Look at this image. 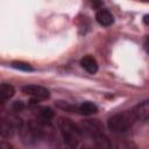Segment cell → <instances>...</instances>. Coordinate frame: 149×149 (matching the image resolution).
Segmentation results:
<instances>
[{
  "label": "cell",
  "mask_w": 149,
  "mask_h": 149,
  "mask_svg": "<svg viewBox=\"0 0 149 149\" xmlns=\"http://www.w3.org/2000/svg\"><path fill=\"white\" fill-rule=\"evenodd\" d=\"M57 125L61 130L59 149H76L79 137L81 136L78 125H74L70 119L66 118H59Z\"/></svg>",
  "instance_id": "obj_1"
},
{
  "label": "cell",
  "mask_w": 149,
  "mask_h": 149,
  "mask_svg": "<svg viewBox=\"0 0 149 149\" xmlns=\"http://www.w3.org/2000/svg\"><path fill=\"white\" fill-rule=\"evenodd\" d=\"M134 120L135 118L132 112H122L109 118L107 126L113 133H125L132 127Z\"/></svg>",
  "instance_id": "obj_2"
},
{
  "label": "cell",
  "mask_w": 149,
  "mask_h": 149,
  "mask_svg": "<svg viewBox=\"0 0 149 149\" xmlns=\"http://www.w3.org/2000/svg\"><path fill=\"white\" fill-rule=\"evenodd\" d=\"M21 90L23 93H26L37 100H44L50 97L49 90L41 85H26V86H22Z\"/></svg>",
  "instance_id": "obj_3"
},
{
  "label": "cell",
  "mask_w": 149,
  "mask_h": 149,
  "mask_svg": "<svg viewBox=\"0 0 149 149\" xmlns=\"http://www.w3.org/2000/svg\"><path fill=\"white\" fill-rule=\"evenodd\" d=\"M78 127H79L81 134L85 133V134H90L91 136H93L97 133L102 132V126L98 120H85Z\"/></svg>",
  "instance_id": "obj_4"
},
{
  "label": "cell",
  "mask_w": 149,
  "mask_h": 149,
  "mask_svg": "<svg viewBox=\"0 0 149 149\" xmlns=\"http://www.w3.org/2000/svg\"><path fill=\"white\" fill-rule=\"evenodd\" d=\"M95 19H97L98 23L104 26V27L111 26L114 21V17H113L112 13L106 8H99L95 13Z\"/></svg>",
  "instance_id": "obj_5"
},
{
  "label": "cell",
  "mask_w": 149,
  "mask_h": 149,
  "mask_svg": "<svg viewBox=\"0 0 149 149\" xmlns=\"http://www.w3.org/2000/svg\"><path fill=\"white\" fill-rule=\"evenodd\" d=\"M132 114L134 115L135 119L137 120H141V121H147L148 118H149V102L146 100V101H142L141 104H139L134 111L132 112Z\"/></svg>",
  "instance_id": "obj_6"
},
{
  "label": "cell",
  "mask_w": 149,
  "mask_h": 149,
  "mask_svg": "<svg viewBox=\"0 0 149 149\" xmlns=\"http://www.w3.org/2000/svg\"><path fill=\"white\" fill-rule=\"evenodd\" d=\"M80 65L83 66V69L85 71H87L88 73H95L98 71V63L95 61L94 57H92L91 55L84 56L80 59Z\"/></svg>",
  "instance_id": "obj_7"
},
{
  "label": "cell",
  "mask_w": 149,
  "mask_h": 149,
  "mask_svg": "<svg viewBox=\"0 0 149 149\" xmlns=\"http://www.w3.org/2000/svg\"><path fill=\"white\" fill-rule=\"evenodd\" d=\"M92 137H93V142L98 149H112V144H111L109 139L102 132L94 134Z\"/></svg>",
  "instance_id": "obj_8"
},
{
  "label": "cell",
  "mask_w": 149,
  "mask_h": 149,
  "mask_svg": "<svg viewBox=\"0 0 149 149\" xmlns=\"http://www.w3.org/2000/svg\"><path fill=\"white\" fill-rule=\"evenodd\" d=\"M76 112L83 115H92L98 112V107L91 101H85V102H81L79 106H77Z\"/></svg>",
  "instance_id": "obj_9"
},
{
  "label": "cell",
  "mask_w": 149,
  "mask_h": 149,
  "mask_svg": "<svg viewBox=\"0 0 149 149\" xmlns=\"http://www.w3.org/2000/svg\"><path fill=\"white\" fill-rule=\"evenodd\" d=\"M35 114L38 116L40 120H43V121H49L55 115L54 111L50 107H47V106H38V107H36L35 108Z\"/></svg>",
  "instance_id": "obj_10"
},
{
  "label": "cell",
  "mask_w": 149,
  "mask_h": 149,
  "mask_svg": "<svg viewBox=\"0 0 149 149\" xmlns=\"http://www.w3.org/2000/svg\"><path fill=\"white\" fill-rule=\"evenodd\" d=\"M14 93H15V90L10 84H7V83L0 84V100L1 101H6L10 99L14 95Z\"/></svg>",
  "instance_id": "obj_11"
},
{
  "label": "cell",
  "mask_w": 149,
  "mask_h": 149,
  "mask_svg": "<svg viewBox=\"0 0 149 149\" xmlns=\"http://www.w3.org/2000/svg\"><path fill=\"white\" fill-rule=\"evenodd\" d=\"M12 66L14 69H17V70H21V71H33L34 70L30 64H28L26 62H21V61H14L12 63Z\"/></svg>",
  "instance_id": "obj_12"
},
{
  "label": "cell",
  "mask_w": 149,
  "mask_h": 149,
  "mask_svg": "<svg viewBox=\"0 0 149 149\" xmlns=\"http://www.w3.org/2000/svg\"><path fill=\"white\" fill-rule=\"evenodd\" d=\"M13 108H14L15 112H20V111L23 108V102H21V101H16V102H14Z\"/></svg>",
  "instance_id": "obj_13"
},
{
  "label": "cell",
  "mask_w": 149,
  "mask_h": 149,
  "mask_svg": "<svg viewBox=\"0 0 149 149\" xmlns=\"http://www.w3.org/2000/svg\"><path fill=\"white\" fill-rule=\"evenodd\" d=\"M0 149H13V147L9 142L2 141V142H0Z\"/></svg>",
  "instance_id": "obj_14"
},
{
  "label": "cell",
  "mask_w": 149,
  "mask_h": 149,
  "mask_svg": "<svg viewBox=\"0 0 149 149\" xmlns=\"http://www.w3.org/2000/svg\"><path fill=\"white\" fill-rule=\"evenodd\" d=\"M2 106H3V101H1V100H0V109L2 108Z\"/></svg>",
  "instance_id": "obj_15"
},
{
  "label": "cell",
  "mask_w": 149,
  "mask_h": 149,
  "mask_svg": "<svg viewBox=\"0 0 149 149\" xmlns=\"http://www.w3.org/2000/svg\"><path fill=\"white\" fill-rule=\"evenodd\" d=\"M81 149H92V148H88V147H83Z\"/></svg>",
  "instance_id": "obj_16"
}]
</instances>
